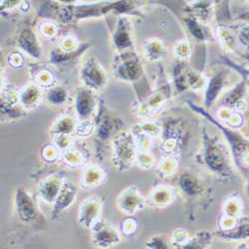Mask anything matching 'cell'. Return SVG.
Wrapping results in <instances>:
<instances>
[{
	"label": "cell",
	"instance_id": "1",
	"mask_svg": "<svg viewBox=\"0 0 249 249\" xmlns=\"http://www.w3.org/2000/svg\"><path fill=\"white\" fill-rule=\"evenodd\" d=\"M200 158L205 167L213 174L222 178L233 177L235 165L230 147L217 137L210 135L206 130L202 136Z\"/></svg>",
	"mask_w": 249,
	"mask_h": 249
},
{
	"label": "cell",
	"instance_id": "2",
	"mask_svg": "<svg viewBox=\"0 0 249 249\" xmlns=\"http://www.w3.org/2000/svg\"><path fill=\"white\" fill-rule=\"evenodd\" d=\"M193 109L202 114L204 117L209 118L214 126L221 131L231 152L235 168L244 178H247L249 176V137L244 136L240 132L236 131V129L225 126L217 121V119L213 118L209 113L196 106H193Z\"/></svg>",
	"mask_w": 249,
	"mask_h": 249
},
{
	"label": "cell",
	"instance_id": "3",
	"mask_svg": "<svg viewBox=\"0 0 249 249\" xmlns=\"http://www.w3.org/2000/svg\"><path fill=\"white\" fill-rule=\"evenodd\" d=\"M246 83L241 80L237 84L224 96V107L243 112L247 109V104L244 101L246 92Z\"/></svg>",
	"mask_w": 249,
	"mask_h": 249
},
{
	"label": "cell",
	"instance_id": "4",
	"mask_svg": "<svg viewBox=\"0 0 249 249\" xmlns=\"http://www.w3.org/2000/svg\"><path fill=\"white\" fill-rule=\"evenodd\" d=\"M216 235L228 241H240L249 239V216H240L231 230L225 231H219L216 232Z\"/></svg>",
	"mask_w": 249,
	"mask_h": 249
},
{
	"label": "cell",
	"instance_id": "5",
	"mask_svg": "<svg viewBox=\"0 0 249 249\" xmlns=\"http://www.w3.org/2000/svg\"><path fill=\"white\" fill-rule=\"evenodd\" d=\"M176 193L171 186L161 185L152 192L149 202L152 206L163 209V207L170 205L175 200Z\"/></svg>",
	"mask_w": 249,
	"mask_h": 249
},
{
	"label": "cell",
	"instance_id": "6",
	"mask_svg": "<svg viewBox=\"0 0 249 249\" xmlns=\"http://www.w3.org/2000/svg\"><path fill=\"white\" fill-rule=\"evenodd\" d=\"M218 119L223 122L225 126L232 129H240L245 124V118L242 112L223 107L218 112Z\"/></svg>",
	"mask_w": 249,
	"mask_h": 249
},
{
	"label": "cell",
	"instance_id": "7",
	"mask_svg": "<svg viewBox=\"0 0 249 249\" xmlns=\"http://www.w3.org/2000/svg\"><path fill=\"white\" fill-rule=\"evenodd\" d=\"M178 182L182 193L190 197L200 196L203 193V186L201 182L193 175H182L179 178Z\"/></svg>",
	"mask_w": 249,
	"mask_h": 249
},
{
	"label": "cell",
	"instance_id": "8",
	"mask_svg": "<svg viewBox=\"0 0 249 249\" xmlns=\"http://www.w3.org/2000/svg\"><path fill=\"white\" fill-rule=\"evenodd\" d=\"M243 202L238 196H231L228 197L223 204V214L238 218L242 216Z\"/></svg>",
	"mask_w": 249,
	"mask_h": 249
},
{
	"label": "cell",
	"instance_id": "9",
	"mask_svg": "<svg viewBox=\"0 0 249 249\" xmlns=\"http://www.w3.org/2000/svg\"><path fill=\"white\" fill-rule=\"evenodd\" d=\"M223 86H224V76L222 73H219L211 80V83L209 84V88H207V92L205 96L206 105H212V103L214 102L215 99L218 97Z\"/></svg>",
	"mask_w": 249,
	"mask_h": 249
},
{
	"label": "cell",
	"instance_id": "10",
	"mask_svg": "<svg viewBox=\"0 0 249 249\" xmlns=\"http://www.w3.org/2000/svg\"><path fill=\"white\" fill-rule=\"evenodd\" d=\"M123 201L124 205V209L128 213H135L136 211L142 209L144 205L143 197L137 191H131L126 194Z\"/></svg>",
	"mask_w": 249,
	"mask_h": 249
},
{
	"label": "cell",
	"instance_id": "11",
	"mask_svg": "<svg viewBox=\"0 0 249 249\" xmlns=\"http://www.w3.org/2000/svg\"><path fill=\"white\" fill-rule=\"evenodd\" d=\"M213 234L209 231H199L192 239H189L182 248H205L211 245Z\"/></svg>",
	"mask_w": 249,
	"mask_h": 249
},
{
	"label": "cell",
	"instance_id": "12",
	"mask_svg": "<svg viewBox=\"0 0 249 249\" xmlns=\"http://www.w3.org/2000/svg\"><path fill=\"white\" fill-rule=\"evenodd\" d=\"M177 168H178V161L176 160V159L169 156L168 158H165L160 162V167H159V172L163 177H167V176H170L173 173H175Z\"/></svg>",
	"mask_w": 249,
	"mask_h": 249
},
{
	"label": "cell",
	"instance_id": "13",
	"mask_svg": "<svg viewBox=\"0 0 249 249\" xmlns=\"http://www.w3.org/2000/svg\"><path fill=\"white\" fill-rule=\"evenodd\" d=\"M147 50H148L149 57L152 58L153 60H158L161 58L165 52L164 47L160 42H159V41H152V42L148 45Z\"/></svg>",
	"mask_w": 249,
	"mask_h": 249
},
{
	"label": "cell",
	"instance_id": "14",
	"mask_svg": "<svg viewBox=\"0 0 249 249\" xmlns=\"http://www.w3.org/2000/svg\"><path fill=\"white\" fill-rule=\"evenodd\" d=\"M224 63L227 66H230L232 70L237 72L241 76L242 80L246 83V85L249 86V69L248 68H246L244 66H241V65H238V64L234 63V62H232L231 60L227 59V58L224 59Z\"/></svg>",
	"mask_w": 249,
	"mask_h": 249
},
{
	"label": "cell",
	"instance_id": "15",
	"mask_svg": "<svg viewBox=\"0 0 249 249\" xmlns=\"http://www.w3.org/2000/svg\"><path fill=\"white\" fill-rule=\"evenodd\" d=\"M138 160L140 161V164L144 169H150L155 163V158L152 156V154H150L149 151H140V154L138 155Z\"/></svg>",
	"mask_w": 249,
	"mask_h": 249
},
{
	"label": "cell",
	"instance_id": "16",
	"mask_svg": "<svg viewBox=\"0 0 249 249\" xmlns=\"http://www.w3.org/2000/svg\"><path fill=\"white\" fill-rule=\"evenodd\" d=\"M239 43L245 49L249 48V23H245L240 26L238 30Z\"/></svg>",
	"mask_w": 249,
	"mask_h": 249
},
{
	"label": "cell",
	"instance_id": "17",
	"mask_svg": "<svg viewBox=\"0 0 249 249\" xmlns=\"http://www.w3.org/2000/svg\"><path fill=\"white\" fill-rule=\"evenodd\" d=\"M188 240H189L188 232L182 230L176 231V232L173 235V244L180 248H182V246L188 242Z\"/></svg>",
	"mask_w": 249,
	"mask_h": 249
},
{
	"label": "cell",
	"instance_id": "18",
	"mask_svg": "<svg viewBox=\"0 0 249 249\" xmlns=\"http://www.w3.org/2000/svg\"><path fill=\"white\" fill-rule=\"evenodd\" d=\"M148 246L150 248H169L168 244L165 243V241L162 238L160 237H155L150 240L148 243Z\"/></svg>",
	"mask_w": 249,
	"mask_h": 249
},
{
	"label": "cell",
	"instance_id": "19",
	"mask_svg": "<svg viewBox=\"0 0 249 249\" xmlns=\"http://www.w3.org/2000/svg\"><path fill=\"white\" fill-rule=\"evenodd\" d=\"M240 56L249 63V48L245 49L244 52H241V53H240Z\"/></svg>",
	"mask_w": 249,
	"mask_h": 249
},
{
	"label": "cell",
	"instance_id": "20",
	"mask_svg": "<svg viewBox=\"0 0 249 249\" xmlns=\"http://www.w3.org/2000/svg\"><path fill=\"white\" fill-rule=\"evenodd\" d=\"M246 178V184H245V192H246V195L249 196V176Z\"/></svg>",
	"mask_w": 249,
	"mask_h": 249
},
{
	"label": "cell",
	"instance_id": "21",
	"mask_svg": "<svg viewBox=\"0 0 249 249\" xmlns=\"http://www.w3.org/2000/svg\"><path fill=\"white\" fill-rule=\"evenodd\" d=\"M245 124H246L247 131H248V136H247V137H249V118L247 119V121H245Z\"/></svg>",
	"mask_w": 249,
	"mask_h": 249
}]
</instances>
